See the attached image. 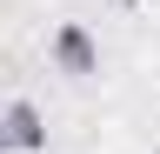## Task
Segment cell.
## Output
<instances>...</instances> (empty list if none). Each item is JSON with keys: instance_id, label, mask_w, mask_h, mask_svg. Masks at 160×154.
Instances as JSON below:
<instances>
[{"instance_id": "3", "label": "cell", "mask_w": 160, "mask_h": 154, "mask_svg": "<svg viewBox=\"0 0 160 154\" xmlns=\"http://www.w3.org/2000/svg\"><path fill=\"white\" fill-rule=\"evenodd\" d=\"M113 7H133V0H113Z\"/></svg>"}, {"instance_id": "1", "label": "cell", "mask_w": 160, "mask_h": 154, "mask_svg": "<svg viewBox=\"0 0 160 154\" xmlns=\"http://www.w3.org/2000/svg\"><path fill=\"white\" fill-rule=\"evenodd\" d=\"M47 54H53V67L67 74V81H93V74H100V40L80 20H60L53 40H47Z\"/></svg>"}, {"instance_id": "2", "label": "cell", "mask_w": 160, "mask_h": 154, "mask_svg": "<svg viewBox=\"0 0 160 154\" xmlns=\"http://www.w3.org/2000/svg\"><path fill=\"white\" fill-rule=\"evenodd\" d=\"M0 147L7 154H47V114L33 101H7L0 107Z\"/></svg>"}]
</instances>
